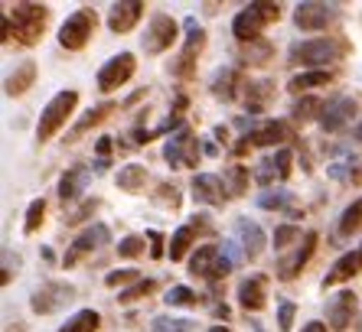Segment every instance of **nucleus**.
<instances>
[{
  "label": "nucleus",
  "instance_id": "nucleus-12",
  "mask_svg": "<svg viewBox=\"0 0 362 332\" xmlns=\"http://www.w3.org/2000/svg\"><path fill=\"white\" fill-rule=\"evenodd\" d=\"M343 17V7L337 4H323V0H303L294 7V26L303 30V33H320V30H329Z\"/></svg>",
  "mask_w": 362,
  "mask_h": 332
},
{
  "label": "nucleus",
  "instance_id": "nucleus-58",
  "mask_svg": "<svg viewBox=\"0 0 362 332\" xmlns=\"http://www.w3.org/2000/svg\"><path fill=\"white\" fill-rule=\"evenodd\" d=\"M209 332H232V326H212Z\"/></svg>",
  "mask_w": 362,
  "mask_h": 332
},
{
  "label": "nucleus",
  "instance_id": "nucleus-4",
  "mask_svg": "<svg viewBox=\"0 0 362 332\" xmlns=\"http://www.w3.org/2000/svg\"><path fill=\"white\" fill-rule=\"evenodd\" d=\"M78 108V92L76 88H62L56 92L49 101H46V108L40 111V121H36V143H49L52 137L59 131H66V124L72 121Z\"/></svg>",
  "mask_w": 362,
  "mask_h": 332
},
{
  "label": "nucleus",
  "instance_id": "nucleus-42",
  "mask_svg": "<svg viewBox=\"0 0 362 332\" xmlns=\"http://www.w3.org/2000/svg\"><path fill=\"white\" fill-rule=\"evenodd\" d=\"M153 290H157V280H151V277H147V280H137V283H131L127 290L118 293V303H124V307L127 303H141V300H147Z\"/></svg>",
  "mask_w": 362,
  "mask_h": 332
},
{
  "label": "nucleus",
  "instance_id": "nucleus-17",
  "mask_svg": "<svg viewBox=\"0 0 362 332\" xmlns=\"http://www.w3.org/2000/svg\"><path fill=\"white\" fill-rule=\"evenodd\" d=\"M356 114H359V101L356 98H349V95H337V98H329L327 108H323V117H320L323 134L346 131V127L353 124Z\"/></svg>",
  "mask_w": 362,
  "mask_h": 332
},
{
  "label": "nucleus",
  "instance_id": "nucleus-7",
  "mask_svg": "<svg viewBox=\"0 0 362 332\" xmlns=\"http://www.w3.org/2000/svg\"><path fill=\"white\" fill-rule=\"evenodd\" d=\"M186 267H189V274L199 277V280L219 283V280H226V277L232 274V267L235 264L226 258V251H222L219 244H199V248L189 254Z\"/></svg>",
  "mask_w": 362,
  "mask_h": 332
},
{
  "label": "nucleus",
  "instance_id": "nucleus-44",
  "mask_svg": "<svg viewBox=\"0 0 362 332\" xmlns=\"http://www.w3.org/2000/svg\"><path fill=\"white\" fill-rule=\"evenodd\" d=\"M144 280L141 271H134V267H121V271H111V274H105V287H124V283H137Z\"/></svg>",
  "mask_w": 362,
  "mask_h": 332
},
{
  "label": "nucleus",
  "instance_id": "nucleus-39",
  "mask_svg": "<svg viewBox=\"0 0 362 332\" xmlns=\"http://www.w3.org/2000/svg\"><path fill=\"white\" fill-rule=\"evenodd\" d=\"M303 235L307 232H300V225H291V222L278 225V228H274V251L284 254L287 248H297V244L303 241Z\"/></svg>",
  "mask_w": 362,
  "mask_h": 332
},
{
  "label": "nucleus",
  "instance_id": "nucleus-27",
  "mask_svg": "<svg viewBox=\"0 0 362 332\" xmlns=\"http://www.w3.org/2000/svg\"><path fill=\"white\" fill-rule=\"evenodd\" d=\"M248 141H252V147H274V143L294 141V131H291L287 121H264L262 127H255V131L248 134Z\"/></svg>",
  "mask_w": 362,
  "mask_h": 332
},
{
  "label": "nucleus",
  "instance_id": "nucleus-43",
  "mask_svg": "<svg viewBox=\"0 0 362 332\" xmlns=\"http://www.w3.org/2000/svg\"><path fill=\"white\" fill-rule=\"evenodd\" d=\"M151 332H193V319H180V316H153Z\"/></svg>",
  "mask_w": 362,
  "mask_h": 332
},
{
  "label": "nucleus",
  "instance_id": "nucleus-32",
  "mask_svg": "<svg viewBox=\"0 0 362 332\" xmlns=\"http://www.w3.org/2000/svg\"><path fill=\"white\" fill-rule=\"evenodd\" d=\"M222 183H226L228 199H242L245 192H248V183H252V173H248V166L235 163V166H228L226 173H222Z\"/></svg>",
  "mask_w": 362,
  "mask_h": 332
},
{
  "label": "nucleus",
  "instance_id": "nucleus-53",
  "mask_svg": "<svg viewBox=\"0 0 362 332\" xmlns=\"http://www.w3.org/2000/svg\"><path fill=\"white\" fill-rule=\"evenodd\" d=\"M212 141H222V143H226L228 141V127H222V124L212 127Z\"/></svg>",
  "mask_w": 362,
  "mask_h": 332
},
{
  "label": "nucleus",
  "instance_id": "nucleus-24",
  "mask_svg": "<svg viewBox=\"0 0 362 332\" xmlns=\"http://www.w3.org/2000/svg\"><path fill=\"white\" fill-rule=\"evenodd\" d=\"M88 176H92V170L85 163H76V166H69L66 173L59 176V186H56V196H59L62 206H72V202L78 199L85 192V186H88Z\"/></svg>",
  "mask_w": 362,
  "mask_h": 332
},
{
  "label": "nucleus",
  "instance_id": "nucleus-15",
  "mask_svg": "<svg viewBox=\"0 0 362 332\" xmlns=\"http://www.w3.org/2000/svg\"><path fill=\"white\" fill-rule=\"evenodd\" d=\"M317 244H320V232H317V228H310V232L303 235L300 244H297L287 258L278 261V280H297V277H300V271L310 264V258L317 254Z\"/></svg>",
  "mask_w": 362,
  "mask_h": 332
},
{
  "label": "nucleus",
  "instance_id": "nucleus-60",
  "mask_svg": "<svg viewBox=\"0 0 362 332\" xmlns=\"http://www.w3.org/2000/svg\"><path fill=\"white\" fill-rule=\"evenodd\" d=\"M359 251H362V248H359Z\"/></svg>",
  "mask_w": 362,
  "mask_h": 332
},
{
  "label": "nucleus",
  "instance_id": "nucleus-30",
  "mask_svg": "<svg viewBox=\"0 0 362 332\" xmlns=\"http://www.w3.org/2000/svg\"><path fill=\"white\" fill-rule=\"evenodd\" d=\"M147 179H151V173H147V166H141V163H127V166H121L118 173H115V183H118V189L127 192V196H137V192H144Z\"/></svg>",
  "mask_w": 362,
  "mask_h": 332
},
{
  "label": "nucleus",
  "instance_id": "nucleus-33",
  "mask_svg": "<svg viewBox=\"0 0 362 332\" xmlns=\"http://www.w3.org/2000/svg\"><path fill=\"white\" fill-rule=\"evenodd\" d=\"M101 329V313L98 309H78L59 326V332H98Z\"/></svg>",
  "mask_w": 362,
  "mask_h": 332
},
{
  "label": "nucleus",
  "instance_id": "nucleus-56",
  "mask_svg": "<svg viewBox=\"0 0 362 332\" xmlns=\"http://www.w3.org/2000/svg\"><path fill=\"white\" fill-rule=\"evenodd\" d=\"M212 313L222 316V319H228V307H226V303H216V307H212Z\"/></svg>",
  "mask_w": 362,
  "mask_h": 332
},
{
  "label": "nucleus",
  "instance_id": "nucleus-40",
  "mask_svg": "<svg viewBox=\"0 0 362 332\" xmlns=\"http://www.w3.org/2000/svg\"><path fill=\"white\" fill-rule=\"evenodd\" d=\"M199 300L202 297L193 290V287H183V283H177V287H170V290H167V300H163V303H167L170 309H193Z\"/></svg>",
  "mask_w": 362,
  "mask_h": 332
},
{
  "label": "nucleus",
  "instance_id": "nucleus-49",
  "mask_svg": "<svg viewBox=\"0 0 362 332\" xmlns=\"http://www.w3.org/2000/svg\"><path fill=\"white\" fill-rule=\"evenodd\" d=\"M111 147H115V141H111V137H98V141H95V153H98V163H108Z\"/></svg>",
  "mask_w": 362,
  "mask_h": 332
},
{
  "label": "nucleus",
  "instance_id": "nucleus-31",
  "mask_svg": "<svg viewBox=\"0 0 362 332\" xmlns=\"http://www.w3.org/2000/svg\"><path fill=\"white\" fill-rule=\"evenodd\" d=\"M323 98L320 95H303V98H297L294 105H291V121L294 124H307V121H320L323 117Z\"/></svg>",
  "mask_w": 362,
  "mask_h": 332
},
{
  "label": "nucleus",
  "instance_id": "nucleus-45",
  "mask_svg": "<svg viewBox=\"0 0 362 332\" xmlns=\"http://www.w3.org/2000/svg\"><path fill=\"white\" fill-rule=\"evenodd\" d=\"M274 170H278V179H291V173H294V150L281 147L274 153Z\"/></svg>",
  "mask_w": 362,
  "mask_h": 332
},
{
  "label": "nucleus",
  "instance_id": "nucleus-5",
  "mask_svg": "<svg viewBox=\"0 0 362 332\" xmlns=\"http://www.w3.org/2000/svg\"><path fill=\"white\" fill-rule=\"evenodd\" d=\"M186 40H183V49H180V56L173 59L167 66V72L177 78V82H189L196 75V62H199L202 49H206V40H209V33H206V26L196 23V17H186Z\"/></svg>",
  "mask_w": 362,
  "mask_h": 332
},
{
  "label": "nucleus",
  "instance_id": "nucleus-47",
  "mask_svg": "<svg viewBox=\"0 0 362 332\" xmlns=\"http://www.w3.org/2000/svg\"><path fill=\"white\" fill-rule=\"evenodd\" d=\"M98 208H101V199H88V202H82V206H78L76 212H72V215L66 218V225H72V228H76V225H85L88 218L95 215V212H98Z\"/></svg>",
  "mask_w": 362,
  "mask_h": 332
},
{
  "label": "nucleus",
  "instance_id": "nucleus-38",
  "mask_svg": "<svg viewBox=\"0 0 362 332\" xmlns=\"http://www.w3.org/2000/svg\"><path fill=\"white\" fill-rule=\"evenodd\" d=\"M46 212H49V202L42 199H33L30 206H26V212H23V235H36L46 225Z\"/></svg>",
  "mask_w": 362,
  "mask_h": 332
},
{
  "label": "nucleus",
  "instance_id": "nucleus-8",
  "mask_svg": "<svg viewBox=\"0 0 362 332\" xmlns=\"http://www.w3.org/2000/svg\"><path fill=\"white\" fill-rule=\"evenodd\" d=\"M137 72V56L134 52H118V56L105 59L98 66V75H95V85H98L101 95H115L118 88H124Z\"/></svg>",
  "mask_w": 362,
  "mask_h": 332
},
{
  "label": "nucleus",
  "instance_id": "nucleus-29",
  "mask_svg": "<svg viewBox=\"0 0 362 332\" xmlns=\"http://www.w3.org/2000/svg\"><path fill=\"white\" fill-rule=\"evenodd\" d=\"M337 82V75L329 72H297L291 75V82H287V92L294 95V98H303V95L310 92V88H327V85Z\"/></svg>",
  "mask_w": 362,
  "mask_h": 332
},
{
  "label": "nucleus",
  "instance_id": "nucleus-51",
  "mask_svg": "<svg viewBox=\"0 0 362 332\" xmlns=\"http://www.w3.org/2000/svg\"><path fill=\"white\" fill-rule=\"evenodd\" d=\"M248 150H252V141H248V134H242L235 141V147H232V157H245Z\"/></svg>",
  "mask_w": 362,
  "mask_h": 332
},
{
  "label": "nucleus",
  "instance_id": "nucleus-10",
  "mask_svg": "<svg viewBox=\"0 0 362 332\" xmlns=\"http://www.w3.org/2000/svg\"><path fill=\"white\" fill-rule=\"evenodd\" d=\"M180 40V23L170 13H153L147 30H144V40H141V49L144 56H163L177 46Z\"/></svg>",
  "mask_w": 362,
  "mask_h": 332
},
{
  "label": "nucleus",
  "instance_id": "nucleus-50",
  "mask_svg": "<svg viewBox=\"0 0 362 332\" xmlns=\"http://www.w3.org/2000/svg\"><path fill=\"white\" fill-rule=\"evenodd\" d=\"M258 170H262V173H258V179H262V183H271V179L278 176V170H274V160H264Z\"/></svg>",
  "mask_w": 362,
  "mask_h": 332
},
{
  "label": "nucleus",
  "instance_id": "nucleus-11",
  "mask_svg": "<svg viewBox=\"0 0 362 332\" xmlns=\"http://www.w3.org/2000/svg\"><path fill=\"white\" fill-rule=\"evenodd\" d=\"M108 241H111V228L108 225H88V228H82V232L76 235V241L66 248V254H62V267L66 271H72V267H78L88 254H95L98 248H108Z\"/></svg>",
  "mask_w": 362,
  "mask_h": 332
},
{
  "label": "nucleus",
  "instance_id": "nucleus-26",
  "mask_svg": "<svg viewBox=\"0 0 362 332\" xmlns=\"http://www.w3.org/2000/svg\"><path fill=\"white\" fill-rule=\"evenodd\" d=\"M36 78H40V66L26 59V62H20V66L4 78V95H7V98H23L36 85Z\"/></svg>",
  "mask_w": 362,
  "mask_h": 332
},
{
  "label": "nucleus",
  "instance_id": "nucleus-9",
  "mask_svg": "<svg viewBox=\"0 0 362 332\" xmlns=\"http://www.w3.org/2000/svg\"><path fill=\"white\" fill-rule=\"evenodd\" d=\"M199 235H212V218L206 212H196L189 222H183L177 232L170 235V248H167V258L173 264L189 258V251H196V238Z\"/></svg>",
  "mask_w": 362,
  "mask_h": 332
},
{
  "label": "nucleus",
  "instance_id": "nucleus-59",
  "mask_svg": "<svg viewBox=\"0 0 362 332\" xmlns=\"http://www.w3.org/2000/svg\"><path fill=\"white\" fill-rule=\"evenodd\" d=\"M353 137H356V141H362V121H359V124H356V131H353Z\"/></svg>",
  "mask_w": 362,
  "mask_h": 332
},
{
  "label": "nucleus",
  "instance_id": "nucleus-16",
  "mask_svg": "<svg viewBox=\"0 0 362 332\" xmlns=\"http://www.w3.org/2000/svg\"><path fill=\"white\" fill-rule=\"evenodd\" d=\"M356 309H359V297L353 290H337L333 297H327V307H323L327 326L333 332H346L356 319Z\"/></svg>",
  "mask_w": 362,
  "mask_h": 332
},
{
  "label": "nucleus",
  "instance_id": "nucleus-35",
  "mask_svg": "<svg viewBox=\"0 0 362 332\" xmlns=\"http://www.w3.org/2000/svg\"><path fill=\"white\" fill-rule=\"evenodd\" d=\"M359 228H362V196L343 208V215H339V222H337V235L339 238H349V235H356Z\"/></svg>",
  "mask_w": 362,
  "mask_h": 332
},
{
  "label": "nucleus",
  "instance_id": "nucleus-25",
  "mask_svg": "<svg viewBox=\"0 0 362 332\" xmlns=\"http://www.w3.org/2000/svg\"><path fill=\"white\" fill-rule=\"evenodd\" d=\"M359 267H362V251H346V254H339V258L333 261V267H329V274L323 277L320 290H333L339 283L353 280V277L359 274Z\"/></svg>",
  "mask_w": 362,
  "mask_h": 332
},
{
  "label": "nucleus",
  "instance_id": "nucleus-18",
  "mask_svg": "<svg viewBox=\"0 0 362 332\" xmlns=\"http://www.w3.org/2000/svg\"><path fill=\"white\" fill-rule=\"evenodd\" d=\"M144 13H147V4H144V0H121V4H115V7L108 10L105 26H108V33L124 36V33H131V30L141 23Z\"/></svg>",
  "mask_w": 362,
  "mask_h": 332
},
{
  "label": "nucleus",
  "instance_id": "nucleus-3",
  "mask_svg": "<svg viewBox=\"0 0 362 332\" xmlns=\"http://www.w3.org/2000/svg\"><path fill=\"white\" fill-rule=\"evenodd\" d=\"M281 13H284V7L274 4V0H252L232 17V36L238 40V46L264 40V30L271 23H278Z\"/></svg>",
  "mask_w": 362,
  "mask_h": 332
},
{
  "label": "nucleus",
  "instance_id": "nucleus-34",
  "mask_svg": "<svg viewBox=\"0 0 362 332\" xmlns=\"http://www.w3.org/2000/svg\"><path fill=\"white\" fill-rule=\"evenodd\" d=\"M151 202H153V206H160V208H167V212H180V206H183V192H180L177 183L163 179V183H157Z\"/></svg>",
  "mask_w": 362,
  "mask_h": 332
},
{
  "label": "nucleus",
  "instance_id": "nucleus-2",
  "mask_svg": "<svg viewBox=\"0 0 362 332\" xmlns=\"http://www.w3.org/2000/svg\"><path fill=\"white\" fill-rule=\"evenodd\" d=\"M353 56V42L346 36H317V40H300L287 49V66L303 72H327V66H337Z\"/></svg>",
  "mask_w": 362,
  "mask_h": 332
},
{
  "label": "nucleus",
  "instance_id": "nucleus-48",
  "mask_svg": "<svg viewBox=\"0 0 362 332\" xmlns=\"http://www.w3.org/2000/svg\"><path fill=\"white\" fill-rule=\"evenodd\" d=\"M144 235H147V244H151V251H147V254H151L153 261H163V258H167V248H170L167 238H163L160 232H153V228H151V232H144Z\"/></svg>",
  "mask_w": 362,
  "mask_h": 332
},
{
  "label": "nucleus",
  "instance_id": "nucleus-20",
  "mask_svg": "<svg viewBox=\"0 0 362 332\" xmlns=\"http://www.w3.org/2000/svg\"><path fill=\"white\" fill-rule=\"evenodd\" d=\"M235 238L238 244H242V254L245 261H258L264 254V248H268V235H264V228L258 222H252V218H235Z\"/></svg>",
  "mask_w": 362,
  "mask_h": 332
},
{
  "label": "nucleus",
  "instance_id": "nucleus-55",
  "mask_svg": "<svg viewBox=\"0 0 362 332\" xmlns=\"http://www.w3.org/2000/svg\"><path fill=\"white\" fill-rule=\"evenodd\" d=\"M349 183H353V186H362V163L356 166V173H349Z\"/></svg>",
  "mask_w": 362,
  "mask_h": 332
},
{
  "label": "nucleus",
  "instance_id": "nucleus-19",
  "mask_svg": "<svg viewBox=\"0 0 362 332\" xmlns=\"http://www.w3.org/2000/svg\"><path fill=\"white\" fill-rule=\"evenodd\" d=\"M238 307L245 313H262L268 307V277L264 274H248L238 280V290H235Z\"/></svg>",
  "mask_w": 362,
  "mask_h": 332
},
{
  "label": "nucleus",
  "instance_id": "nucleus-57",
  "mask_svg": "<svg viewBox=\"0 0 362 332\" xmlns=\"http://www.w3.org/2000/svg\"><path fill=\"white\" fill-rule=\"evenodd\" d=\"M7 332H30V329H26L23 323H10V326H7Z\"/></svg>",
  "mask_w": 362,
  "mask_h": 332
},
{
  "label": "nucleus",
  "instance_id": "nucleus-14",
  "mask_svg": "<svg viewBox=\"0 0 362 332\" xmlns=\"http://www.w3.org/2000/svg\"><path fill=\"white\" fill-rule=\"evenodd\" d=\"M72 300H76V287H72V283L46 280L30 293V309H33L36 316H52V313H59L66 303H72Z\"/></svg>",
  "mask_w": 362,
  "mask_h": 332
},
{
  "label": "nucleus",
  "instance_id": "nucleus-52",
  "mask_svg": "<svg viewBox=\"0 0 362 332\" xmlns=\"http://www.w3.org/2000/svg\"><path fill=\"white\" fill-rule=\"evenodd\" d=\"M300 332H329L327 323H320V319H310V323H303Z\"/></svg>",
  "mask_w": 362,
  "mask_h": 332
},
{
  "label": "nucleus",
  "instance_id": "nucleus-22",
  "mask_svg": "<svg viewBox=\"0 0 362 332\" xmlns=\"http://www.w3.org/2000/svg\"><path fill=\"white\" fill-rule=\"evenodd\" d=\"M245 85H248V78H245L242 69H238V66H222L219 72L212 75L209 92L216 95L219 101H235L238 92L245 95Z\"/></svg>",
  "mask_w": 362,
  "mask_h": 332
},
{
  "label": "nucleus",
  "instance_id": "nucleus-21",
  "mask_svg": "<svg viewBox=\"0 0 362 332\" xmlns=\"http://www.w3.org/2000/svg\"><path fill=\"white\" fill-rule=\"evenodd\" d=\"M189 192H193L196 202L212 206V208H222L228 202L226 183H222V176H216V173H196L193 183H189Z\"/></svg>",
  "mask_w": 362,
  "mask_h": 332
},
{
  "label": "nucleus",
  "instance_id": "nucleus-1",
  "mask_svg": "<svg viewBox=\"0 0 362 332\" xmlns=\"http://www.w3.org/2000/svg\"><path fill=\"white\" fill-rule=\"evenodd\" d=\"M52 20L49 4H33V0H20L13 7H7L4 13V46L17 42L23 49H33L42 40L46 26Z\"/></svg>",
  "mask_w": 362,
  "mask_h": 332
},
{
  "label": "nucleus",
  "instance_id": "nucleus-23",
  "mask_svg": "<svg viewBox=\"0 0 362 332\" xmlns=\"http://www.w3.org/2000/svg\"><path fill=\"white\" fill-rule=\"evenodd\" d=\"M118 111V105L115 101H101V105H95V108H88L82 117H78L76 124H72V131L66 134V143H76V141H82L85 134H92L95 127H101L105 121H108L111 114Z\"/></svg>",
  "mask_w": 362,
  "mask_h": 332
},
{
  "label": "nucleus",
  "instance_id": "nucleus-54",
  "mask_svg": "<svg viewBox=\"0 0 362 332\" xmlns=\"http://www.w3.org/2000/svg\"><path fill=\"white\" fill-rule=\"evenodd\" d=\"M202 157H219V147L212 141H202Z\"/></svg>",
  "mask_w": 362,
  "mask_h": 332
},
{
  "label": "nucleus",
  "instance_id": "nucleus-37",
  "mask_svg": "<svg viewBox=\"0 0 362 332\" xmlns=\"http://www.w3.org/2000/svg\"><path fill=\"white\" fill-rule=\"evenodd\" d=\"M271 59H274V46L268 40H258V42H245L242 46V62L245 66H268Z\"/></svg>",
  "mask_w": 362,
  "mask_h": 332
},
{
  "label": "nucleus",
  "instance_id": "nucleus-28",
  "mask_svg": "<svg viewBox=\"0 0 362 332\" xmlns=\"http://www.w3.org/2000/svg\"><path fill=\"white\" fill-rule=\"evenodd\" d=\"M245 108H248V114H262V111H268V105L274 101V82L271 78H248V85H245Z\"/></svg>",
  "mask_w": 362,
  "mask_h": 332
},
{
  "label": "nucleus",
  "instance_id": "nucleus-36",
  "mask_svg": "<svg viewBox=\"0 0 362 332\" xmlns=\"http://www.w3.org/2000/svg\"><path fill=\"white\" fill-rule=\"evenodd\" d=\"M258 206L264 208V212H294V192L291 189H264L262 196H258Z\"/></svg>",
  "mask_w": 362,
  "mask_h": 332
},
{
  "label": "nucleus",
  "instance_id": "nucleus-46",
  "mask_svg": "<svg viewBox=\"0 0 362 332\" xmlns=\"http://www.w3.org/2000/svg\"><path fill=\"white\" fill-rule=\"evenodd\" d=\"M294 316H297V303H294V300H281V303H278V332H291V329H294Z\"/></svg>",
  "mask_w": 362,
  "mask_h": 332
},
{
  "label": "nucleus",
  "instance_id": "nucleus-6",
  "mask_svg": "<svg viewBox=\"0 0 362 332\" xmlns=\"http://www.w3.org/2000/svg\"><path fill=\"white\" fill-rule=\"evenodd\" d=\"M95 30H98V10L95 7H78L76 13H69L66 23L59 26V46L66 52H82L88 42L95 40Z\"/></svg>",
  "mask_w": 362,
  "mask_h": 332
},
{
  "label": "nucleus",
  "instance_id": "nucleus-13",
  "mask_svg": "<svg viewBox=\"0 0 362 332\" xmlns=\"http://www.w3.org/2000/svg\"><path fill=\"white\" fill-rule=\"evenodd\" d=\"M163 160L170 163V170H196V166H199L202 147L189 127L177 131L173 137H167V143H163Z\"/></svg>",
  "mask_w": 362,
  "mask_h": 332
},
{
  "label": "nucleus",
  "instance_id": "nucleus-41",
  "mask_svg": "<svg viewBox=\"0 0 362 332\" xmlns=\"http://www.w3.org/2000/svg\"><path fill=\"white\" fill-rule=\"evenodd\" d=\"M144 248H147V235H124V238L118 241V258L137 261V258H144Z\"/></svg>",
  "mask_w": 362,
  "mask_h": 332
}]
</instances>
